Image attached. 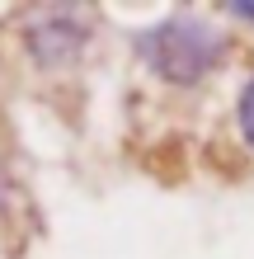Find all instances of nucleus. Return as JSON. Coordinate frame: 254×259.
Instances as JSON below:
<instances>
[{"label": "nucleus", "mask_w": 254, "mask_h": 259, "mask_svg": "<svg viewBox=\"0 0 254 259\" xmlns=\"http://www.w3.org/2000/svg\"><path fill=\"white\" fill-rule=\"evenodd\" d=\"M137 52L146 57V66L160 80L193 85V80L217 71V62L226 57V38L212 24L193 19V14H174V19H160L156 28H146L137 38Z\"/></svg>", "instance_id": "1"}, {"label": "nucleus", "mask_w": 254, "mask_h": 259, "mask_svg": "<svg viewBox=\"0 0 254 259\" xmlns=\"http://www.w3.org/2000/svg\"><path fill=\"white\" fill-rule=\"evenodd\" d=\"M240 132H245V142L254 146V75H249V85L240 95Z\"/></svg>", "instance_id": "2"}, {"label": "nucleus", "mask_w": 254, "mask_h": 259, "mask_svg": "<svg viewBox=\"0 0 254 259\" xmlns=\"http://www.w3.org/2000/svg\"><path fill=\"white\" fill-rule=\"evenodd\" d=\"M231 10L240 14V19H249V24H254V0H240V5H231Z\"/></svg>", "instance_id": "3"}]
</instances>
